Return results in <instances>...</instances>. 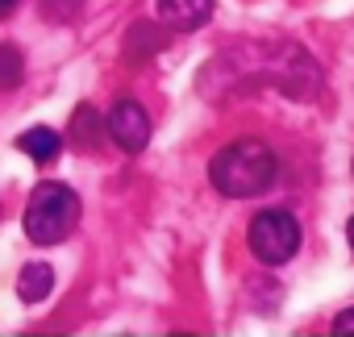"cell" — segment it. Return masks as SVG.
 Instances as JSON below:
<instances>
[{
    "label": "cell",
    "instance_id": "cell-7",
    "mask_svg": "<svg viewBox=\"0 0 354 337\" xmlns=\"http://www.w3.org/2000/svg\"><path fill=\"white\" fill-rule=\"evenodd\" d=\"M17 150L42 166V162H55V158H59V150H63V137H59L55 129H46V125H34V129H26V133L17 137Z\"/></svg>",
    "mask_w": 354,
    "mask_h": 337
},
{
    "label": "cell",
    "instance_id": "cell-13",
    "mask_svg": "<svg viewBox=\"0 0 354 337\" xmlns=\"http://www.w3.org/2000/svg\"><path fill=\"white\" fill-rule=\"evenodd\" d=\"M346 238H350V246H354V217H350V225H346Z\"/></svg>",
    "mask_w": 354,
    "mask_h": 337
},
{
    "label": "cell",
    "instance_id": "cell-2",
    "mask_svg": "<svg viewBox=\"0 0 354 337\" xmlns=\"http://www.w3.org/2000/svg\"><path fill=\"white\" fill-rule=\"evenodd\" d=\"M80 225V196L67 184H38L26 204V233L38 246L67 242Z\"/></svg>",
    "mask_w": 354,
    "mask_h": 337
},
{
    "label": "cell",
    "instance_id": "cell-6",
    "mask_svg": "<svg viewBox=\"0 0 354 337\" xmlns=\"http://www.w3.org/2000/svg\"><path fill=\"white\" fill-rule=\"evenodd\" d=\"M50 291H55V267L50 262H26L17 275V296L26 304H42Z\"/></svg>",
    "mask_w": 354,
    "mask_h": 337
},
{
    "label": "cell",
    "instance_id": "cell-1",
    "mask_svg": "<svg viewBox=\"0 0 354 337\" xmlns=\"http://www.w3.org/2000/svg\"><path fill=\"white\" fill-rule=\"evenodd\" d=\"M275 171H279V162L271 154V146L263 142H230L213 154L209 162V180L221 196L230 200H250L259 192H267L275 184Z\"/></svg>",
    "mask_w": 354,
    "mask_h": 337
},
{
    "label": "cell",
    "instance_id": "cell-4",
    "mask_svg": "<svg viewBox=\"0 0 354 337\" xmlns=\"http://www.w3.org/2000/svg\"><path fill=\"white\" fill-rule=\"evenodd\" d=\"M104 121H109V133H113V142L121 150H129V154L146 150V142H150V117H146V108L138 100H117Z\"/></svg>",
    "mask_w": 354,
    "mask_h": 337
},
{
    "label": "cell",
    "instance_id": "cell-5",
    "mask_svg": "<svg viewBox=\"0 0 354 337\" xmlns=\"http://www.w3.org/2000/svg\"><path fill=\"white\" fill-rule=\"evenodd\" d=\"M158 17H162V26L188 34L213 17V0H158Z\"/></svg>",
    "mask_w": 354,
    "mask_h": 337
},
{
    "label": "cell",
    "instance_id": "cell-11",
    "mask_svg": "<svg viewBox=\"0 0 354 337\" xmlns=\"http://www.w3.org/2000/svg\"><path fill=\"white\" fill-rule=\"evenodd\" d=\"M333 333H354V308H346V312L333 320Z\"/></svg>",
    "mask_w": 354,
    "mask_h": 337
},
{
    "label": "cell",
    "instance_id": "cell-3",
    "mask_svg": "<svg viewBox=\"0 0 354 337\" xmlns=\"http://www.w3.org/2000/svg\"><path fill=\"white\" fill-rule=\"evenodd\" d=\"M246 242H250V250H254L259 262L279 267V262H288V258L296 254V246H300V221H296L288 209H263V213L250 221Z\"/></svg>",
    "mask_w": 354,
    "mask_h": 337
},
{
    "label": "cell",
    "instance_id": "cell-9",
    "mask_svg": "<svg viewBox=\"0 0 354 337\" xmlns=\"http://www.w3.org/2000/svg\"><path fill=\"white\" fill-rule=\"evenodd\" d=\"M80 5H84V0H42V13L50 21H71L80 13Z\"/></svg>",
    "mask_w": 354,
    "mask_h": 337
},
{
    "label": "cell",
    "instance_id": "cell-10",
    "mask_svg": "<svg viewBox=\"0 0 354 337\" xmlns=\"http://www.w3.org/2000/svg\"><path fill=\"white\" fill-rule=\"evenodd\" d=\"M75 137H80V142H92V137H96V113H92V108H80V113H75Z\"/></svg>",
    "mask_w": 354,
    "mask_h": 337
},
{
    "label": "cell",
    "instance_id": "cell-8",
    "mask_svg": "<svg viewBox=\"0 0 354 337\" xmlns=\"http://www.w3.org/2000/svg\"><path fill=\"white\" fill-rule=\"evenodd\" d=\"M21 71H26V59L13 42L0 46V88H17L21 84Z\"/></svg>",
    "mask_w": 354,
    "mask_h": 337
},
{
    "label": "cell",
    "instance_id": "cell-12",
    "mask_svg": "<svg viewBox=\"0 0 354 337\" xmlns=\"http://www.w3.org/2000/svg\"><path fill=\"white\" fill-rule=\"evenodd\" d=\"M13 9H17V0H0V21L13 17Z\"/></svg>",
    "mask_w": 354,
    "mask_h": 337
}]
</instances>
